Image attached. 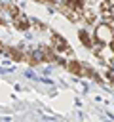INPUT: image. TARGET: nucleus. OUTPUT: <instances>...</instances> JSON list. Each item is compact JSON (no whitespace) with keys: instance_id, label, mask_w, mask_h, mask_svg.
<instances>
[{"instance_id":"obj_1","label":"nucleus","mask_w":114,"mask_h":122,"mask_svg":"<svg viewBox=\"0 0 114 122\" xmlns=\"http://www.w3.org/2000/svg\"><path fill=\"white\" fill-rule=\"evenodd\" d=\"M93 42L95 44H112L114 42V27L108 23H99L93 30Z\"/></svg>"},{"instance_id":"obj_2","label":"nucleus","mask_w":114,"mask_h":122,"mask_svg":"<svg viewBox=\"0 0 114 122\" xmlns=\"http://www.w3.org/2000/svg\"><path fill=\"white\" fill-rule=\"evenodd\" d=\"M51 48L57 51V53H65V55H72V48H70V44L66 42V38L65 36H61V34H57V32H53L51 34Z\"/></svg>"},{"instance_id":"obj_3","label":"nucleus","mask_w":114,"mask_h":122,"mask_svg":"<svg viewBox=\"0 0 114 122\" xmlns=\"http://www.w3.org/2000/svg\"><path fill=\"white\" fill-rule=\"evenodd\" d=\"M11 23H13L15 30H27V29H30V25H32V21H30L25 13H17V15L11 19Z\"/></svg>"},{"instance_id":"obj_4","label":"nucleus","mask_w":114,"mask_h":122,"mask_svg":"<svg viewBox=\"0 0 114 122\" xmlns=\"http://www.w3.org/2000/svg\"><path fill=\"white\" fill-rule=\"evenodd\" d=\"M2 53H6V55H8L10 59H13V61H25V59H27V55H25L19 48H13V46H6Z\"/></svg>"},{"instance_id":"obj_5","label":"nucleus","mask_w":114,"mask_h":122,"mask_svg":"<svg viewBox=\"0 0 114 122\" xmlns=\"http://www.w3.org/2000/svg\"><path fill=\"white\" fill-rule=\"evenodd\" d=\"M65 67H66L68 72H72V74H76V76H84V65H82L80 61L68 59V61H65Z\"/></svg>"},{"instance_id":"obj_6","label":"nucleus","mask_w":114,"mask_h":122,"mask_svg":"<svg viewBox=\"0 0 114 122\" xmlns=\"http://www.w3.org/2000/svg\"><path fill=\"white\" fill-rule=\"evenodd\" d=\"M78 38H80L82 46H86L87 50H93L95 42H93V38H91V32H89L87 29H80V30H78Z\"/></svg>"},{"instance_id":"obj_7","label":"nucleus","mask_w":114,"mask_h":122,"mask_svg":"<svg viewBox=\"0 0 114 122\" xmlns=\"http://www.w3.org/2000/svg\"><path fill=\"white\" fill-rule=\"evenodd\" d=\"M4 48H6V46H4L2 42H0V51H4Z\"/></svg>"},{"instance_id":"obj_8","label":"nucleus","mask_w":114,"mask_h":122,"mask_svg":"<svg viewBox=\"0 0 114 122\" xmlns=\"http://www.w3.org/2000/svg\"><path fill=\"white\" fill-rule=\"evenodd\" d=\"M2 25H4V19H2V15H0V27H2Z\"/></svg>"}]
</instances>
